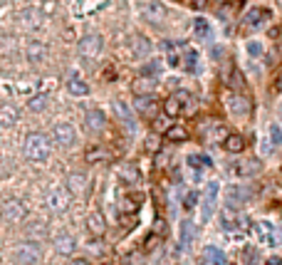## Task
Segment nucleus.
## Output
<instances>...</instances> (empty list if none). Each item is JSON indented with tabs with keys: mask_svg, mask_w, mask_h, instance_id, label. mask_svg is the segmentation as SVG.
I'll return each mask as SVG.
<instances>
[{
	"mask_svg": "<svg viewBox=\"0 0 282 265\" xmlns=\"http://www.w3.org/2000/svg\"><path fill=\"white\" fill-rule=\"evenodd\" d=\"M23 152H25V159L32 161V164H45L50 159V152H52V141L45 137L43 131H30L25 137V144H23Z\"/></svg>",
	"mask_w": 282,
	"mask_h": 265,
	"instance_id": "1",
	"label": "nucleus"
},
{
	"mask_svg": "<svg viewBox=\"0 0 282 265\" xmlns=\"http://www.w3.org/2000/svg\"><path fill=\"white\" fill-rule=\"evenodd\" d=\"M15 258V265H35L40 258H43V248H40V243H35V240H25V243H20L13 253Z\"/></svg>",
	"mask_w": 282,
	"mask_h": 265,
	"instance_id": "2",
	"label": "nucleus"
},
{
	"mask_svg": "<svg viewBox=\"0 0 282 265\" xmlns=\"http://www.w3.org/2000/svg\"><path fill=\"white\" fill-rule=\"evenodd\" d=\"M226 104H228V109H230V114L238 117V119H250V114H253V102L243 92H230Z\"/></svg>",
	"mask_w": 282,
	"mask_h": 265,
	"instance_id": "3",
	"label": "nucleus"
},
{
	"mask_svg": "<svg viewBox=\"0 0 282 265\" xmlns=\"http://www.w3.org/2000/svg\"><path fill=\"white\" fill-rule=\"evenodd\" d=\"M0 218L8 221V223H23L28 218V206L17 198H8L0 209Z\"/></svg>",
	"mask_w": 282,
	"mask_h": 265,
	"instance_id": "4",
	"label": "nucleus"
},
{
	"mask_svg": "<svg viewBox=\"0 0 282 265\" xmlns=\"http://www.w3.org/2000/svg\"><path fill=\"white\" fill-rule=\"evenodd\" d=\"M141 17L146 20V23H151V25H158L161 20H166V15H169V8L161 3V0H144V5L139 8Z\"/></svg>",
	"mask_w": 282,
	"mask_h": 265,
	"instance_id": "5",
	"label": "nucleus"
},
{
	"mask_svg": "<svg viewBox=\"0 0 282 265\" xmlns=\"http://www.w3.org/2000/svg\"><path fill=\"white\" fill-rule=\"evenodd\" d=\"M215 206H218V183L211 181L206 186V194L200 198V223L211 221L213 213H215Z\"/></svg>",
	"mask_w": 282,
	"mask_h": 265,
	"instance_id": "6",
	"label": "nucleus"
},
{
	"mask_svg": "<svg viewBox=\"0 0 282 265\" xmlns=\"http://www.w3.org/2000/svg\"><path fill=\"white\" fill-rule=\"evenodd\" d=\"M52 141H55L59 149H70L72 144L77 141V131L70 122H57L52 126Z\"/></svg>",
	"mask_w": 282,
	"mask_h": 265,
	"instance_id": "7",
	"label": "nucleus"
},
{
	"mask_svg": "<svg viewBox=\"0 0 282 265\" xmlns=\"http://www.w3.org/2000/svg\"><path fill=\"white\" fill-rule=\"evenodd\" d=\"M102 50H104V40H102V35H97V32H89V35H85L79 40V55L85 57V60H97L102 55Z\"/></svg>",
	"mask_w": 282,
	"mask_h": 265,
	"instance_id": "8",
	"label": "nucleus"
},
{
	"mask_svg": "<svg viewBox=\"0 0 282 265\" xmlns=\"http://www.w3.org/2000/svg\"><path fill=\"white\" fill-rule=\"evenodd\" d=\"M70 201H72V194L67 188H62V186H57L52 188L50 194H47V209L52 211V213H65V211L70 209Z\"/></svg>",
	"mask_w": 282,
	"mask_h": 265,
	"instance_id": "9",
	"label": "nucleus"
},
{
	"mask_svg": "<svg viewBox=\"0 0 282 265\" xmlns=\"http://www.w3.org/2000/svg\"><path fill=\"white\" fill-rule=\"evenodd\" d=\"M134 109H136V114H141L144 119H156L161 104L154 99V94H141V97L134 99Z\"/></svg>",
	"mask_w": 282,
	"mask_h": 265,
	"instance_id": "10",
	"label": "nucleus"
},
{
	"mask_svg": "<svg viewBox=\"0 0 282 265\" xmlns=\"http://www.w3.org/2000/svg\"><path fill=\"white\" fill-rule=\"evenodd\" d=\"M220 223H223L226 231H240V228H248L250 221H248L245 216H240L238 211H233L228 206L226 211H220Z\"/></svg>",
	"mask_w": 282,
	"mask_h": 265,
	"instance_id": "11",
	"label": "nucleus"
},
{
	"mask_svg": "<svg viewBox=\"0 0 282 265\" xmlns=\"http://www.w3.org/2000/svg\"><path fill=\"white\" fill-rule=\"evenodd\" d=\"M200 137H203L206 141H223L228 137V129L220 124V122L208 119V122L200 124Z\"/></svg>",
	"mask_w": 282,
	"mask_h": 265,
	"instance_id": "12",
	"label": "nucleus"
},
{
	"mask_svg": "<svg viewBox=\"0 0 282 265\" xmlns=\"http://www.w3.org/2000/svg\"><path fill=\"white\" fill-rule=\"evenodd\" d=\"M43 20H45V15L40 8H23V10H20V23H23V28L37 30L43 25Z\"/></svg>",
	"mask_w": 282,
	"mask_h": 265,
	"instance_id": "13",
	"label": "nucleus"
},
{
	"mask_svg": "<svg viewBox=\"0 0 282 265\" xmlns=\"http://www.w3.org/2000/svg\"><path fill=\"white\" fill-rule=\"evenodd\" d=\"M226 198H228V206H230V209H238V206L250 201V188H248V186H230Z\"/></svg>",
	"mask_w": 282,
	"mask_h": 265,
	"instance_id": "14",
	"label": "nucleus"
},
{
	"mask_svg": "<svg viewBox=\"0 0 282 265\" xmlns=\"http://www.w3.org/2000/svg\"><path fill=\"white\" fill-rule=\"evenodd\" d=\"M260 168H263V164H260L257 159H243V161H238V164L233 166V174L240 176V179H250L255 174H260Z\"/></svg>",
	"mask_w": 282,
	"mask_h": 265,
	"instance_id": "15",
	"label": "nucleus"
},
{
	"mask_svg": "<svg viewBox=\"0 0 282 265\" xmlns=\"http://www.w3.org/2000/svg\"><path fill=\"white\" fill-rule=\"evenodd\" d=\"M25 57H28V62H32V65L45 62L47 60V45L43 40H30L28 47H25Z\"/></svg>",
	"mask_w": 282,
	"mask_h": 265,
	"instance_id": "16",
	"label": "nucleus"
},
{
	"mask_svg": "<svg viewBox=\"0 0 282 265\" xmlns=\"http://www.w3.org/2000/svg\"><path fill=\"white\" fill-rule=\"evenodd\" d=\"M116 176H119V181L127 183V186H134V183L141 181V171L136 164H122L116 168Z\"/></svg>",
	"mask_w": 282,
	"mask_h": 265,
	"instance_id": "17",
	"label": "nucleus"
},
{
	"mask_svg": "<svg viewBox=\"0 0 282 265\" xmlns=\"http://www.w3.org/2000/svg\"><path fill=\"white\" fill-rule=\"evenodd\" d=\"M85 126H87V131L99 134V131L107 126V117H104V112H102V109H89L87 117H85Z\"/></svg>",
	"mask_w": 282,
	"mask_h": 265,
	"instance_id": "18",
	"label": "nucleus"
},
{
	"mask_svg": "<svg viewBox=\"0 0 282 265\" xmlns=\"http://www.w3.org/2000/svg\"><path fill=\"white\" fill-rule=\"evenodd\" d=\"M87 231L94 238H102L107 233V221H104V216H102L99 211H92V213L87 216Z\"/></svg>",
	"mask_w": 282,
	"mask_h": 265,
	"instance_id": "19",
	"label": "nucleus"
},
{
	"mask_svg": "<svg viewBox=\"0 0 282 265\" xmlns=\"http://www.w3.org/2000/svg\"><path fill=\"white\" fill-rule=\"evenodd\" d=\"M65 188L70 191L72 196H79L87 191V176L82 171H72L70 176H67V183H65Z\"/></svg>",
	"mask_w": 282,
	"mask_h": 265,
	"instance_id": "20",
	"label": "nucleus"
},
{
	"mask_svg": "<svg viewBox=\"0 0 282 265\" xmlns=\"http://www.w3.org/2000/svg\"><path fill=\"white\" fill-rule=\"evenodd\" d=\"M52 245H55V251L59 253V255H72V253L77 251V240H74L70 233H59V236H55Z\"/></svg>",
	"mask_w": 282,
	"mask_h": 265,
	"instance_id": "21",
	"label": "nucleus"
},
{
	"mask_svg": "<svg viewBox=\"0 0 282 265\" xmlns=\"http://www.w3.org/2000/svg\"><path fill=\"white\" fill-rule=\"evenodd\" d=\"M200 265H228L226 253L218 251L215 245H206L203 255H200Z\"/></svg>",
	"mask_w": 282,
	"mask_h": 265,
	"instance_id": "22",
	"label": "nucleus"
},
{
	"mask_svg": "<svg viewBox=\"0 0 282 265\" xmlns=\"http://www.w3.org/2000/svg\"><path fill=\"white\" fill-rule=\"evenodd\" d=\"M188 129L186 126H181V124H171L166 131H164V139L166 141H171V144H184V141H188Z\"/></svg>",
	"mask_w": 282,
	"mask_h": 265,
	"instance_id": "23",
	"label": "nucleus"
},
{
	"mask_svg": "<svg viewBox=\"0 0 282 265\" xmlns=\"http://www.w3.org/2000/svg\"><path fill=\"white\" fill-rule=\"evenodd\" d=\"M114 109H116L119 119L124 122V126H127L129 131H134V129H136V117H134V112L129 109L127 102H116V104H114Z\"/></svg>",
	"mask_w": 282,
	"mask_h": 265,
	"instance_id": "24",
	"label": "nucleus"
},
{
	"mask_svg": "<svg viewBox=\"0 0 282 265\" xmlns=\"http://www.w3.org/2000/svg\"><path fill=\"white\" fill-rule=\"evenodd\" d=\"M17 109H15L13 104H0V126L3 129H10V126L17 124Z\"/></svg>",
	"mask_w": 282,
	"mask_h": 265,
	"instance_id": "25",
	"label": "nucleus"
},
{
	"mask_svg": "<svg viewBox=\"0 0 282 265\" xmlns=\"http://www.w3.org/2000/svg\"><path fill=\"white\" fill-rule=\"evenodd\" d=\"M131 89H134V94L136 97H141V94H154V89H156V82L151 80V77H136L134 80V84H131Z\"/></svg>",
	"mask_w": 282,
	"mask_h": 265,
	"instance_id": "26",
	"label": "nucleus"
},
{
	"mask_svg": "<svg viewBox=\"0 0 282 265\" xmlns=\"http://www.w3.org/2000/svg\"><path fill=\"white\" fill-rule=\"evenodd\" d=\"M67 89H70V94H74V97H87L89 94V84L79 74H72L70 80H67Z\"/></svg>",
	"mask_w": 282,
	"mask_h": 265,
	"instance_id": "27",
	"label": "nucleus"
},
{
	"mask_svg": "<svg viewBox=\"0 0 282 265\" xmlns=\"http://www.w3.org/2000/svg\"><path fill=\"white\" fill-rule=\"evenodd\" d=\"M223 149H226L228 154L245 152V137H243V134H228L226 139H223Z\"/></svg>",
	"mask_w": 282,
	"mask_h": 265,
	"instance_id": "28",
	"label": "nucleus"
},
{
	"mask_svg": "<svg viewBox=\"0 0 282 265\" xmlns=\"http://www.w3.org/2000/svg\"><path fill=\"white\" fill-rule=\"evenodd\" d=\"M263 20H270V10H265V8H253L250 13L243 17V23H245L248 28H257Z\"/></svg>",
	"mask_w": 282,
	"mask_h": 265,
	"instance_id": "29",
	"label": "nucleus"
},
{
	"mask_svg": "<svg viewBox=\"0 0 282 265\" xmlns=\"http://www.w3.org/2000/svg\"><path fill=\"white\" fill-rule=\"evenodd\" d=\"M131 52L136 57H149V52H151V42L146 40L144 35H131Z\"/></svg>",
	"mask_w": 282,
	"mask_h": 265,
	"instance_id": "30",
	"label": "nucleus"
},
{
	"mask_svg": "<svg viewBox=\"0 0 282 265\" xmlns=\"http://www.w3.org/2000/svg\"><path fill=\"white\" fill-rule=\"evenodd\" d=\"M181 65L188 72H198V55L196 50H191L188 45H181Z\"/></svg>",
	"mask_w": 282,
	"mask_h": 265,
	"instance_id": "31",
	"label": "nucleus"
},
{
	"mask_svg": "<svg viewBox=\"0 0 282 265\" xmlns=\"http://www.w3.org/2000/svg\"><path fill=\"white\" fill-rule=\"evenodd\" d=\"M164 52H166V62L171 67H181V45L164 42Z\"/></svg>",
	"mask_w": 282,
	"mask_h": 265,
	"instance_id": "32",
	"label": "nucleus"
},
{
	"mask_svg": "<svg viewBox=\"0 0 282 265\" xmlns=\"http://www.w3.org/2000/svg\"><path fill=\"white\" fill-rule=\"evenodd\" d=\"M109 159V152L104 146H89L85 152V161L87 164H97V161H107Z\"/></svg>",
	"mask_w": 282,
	"mask_h": 265,
	"instance_id": "33",
	"label": "nucleus"
},
{
	"mask_svg": "<svg viewBox=\"0 0 282 265\" xmlns=\"http://www.w3.org/2000/svg\"><path fill=\"white\" fill-rule=\"evenodd\" d=\"M141 206V198L139 196H122V201H119V209L122 213H129V216H134Z\"/></svg>",
	"mask_w": 282,
	"mask_h": 265,
	"instance_id": "34",
	"label": "nucleus"
},
{
	"mask_svg": "<svg viewBox=\"0 0 282 265\" xmlns=\"http://www.w3.org/2000/svg\"><path fill=\"white\" fill-rule=\"evenodd\" d=\"M161 109H164V114H166V117H171V119H173V117H178V114L184 112V107H181V102H178V99L173 97V94L164 99V104H161Z\"/></svg>",
	"mask_w": 282,
	"mask_h": 265,
	"instance_id": "35",
	"label": "nucleus"
},
{
	"mask_svg": "<svg viewBox=\"0 0 282 265\" xmlns=\"http://www.w3.org/2000/svg\"><path fill=\"white\" fill-rule=\"evenodd\" d=\"M193 32H196V37H200V40H211V23L206 17H196L193 20Z\"/></svg>",
	"mask_w": 282,
	"mask_h": 265,
	"instance_id": "36",
	"label": "nucleus"
},
{
	"mask_svg": "<svg viewBox=\"0 0 282 265\" xmlns=\"http://www.w3.org/2000/svg\"><path fill=\"white\" fill-rule=\"evenodd\" d=\"M191 240H193V223L191 221H184L181 223V248H188L191 245Z\"/></svg>",
	"mask_w": 282,
	"mask_h": 265,
	"instance_id": "37",
	"label": "nucleus"
},
{
	"mask_svg": "<svg viewBox=\"0 0 282 265\" xmlns=\"http://www.w3.org/2000/svg\"><path fill=\"white\" fill-rule=\"evenodd\" d=\"M144 149L149 154H158L161 152V137H158V134H149V137L144 139Z\"/></svg>",
	"mask_w": 282,
	"mask_h": 265,
	"instance_id": "38",
	"label": "nucleus"
},
{
	"mask_svg": "<svg viewBox=\"0 0 282 265\" xmlns=\"http://www.w3.org/2000/svg\"><path fill=\"white\" fill-rule=\"evenodd\" d=\"M188 164L193 168H206V166H211V159L206 154H191L188 156Z\"/></svg>",
	"mask_w": 282,
	"mask_h": 265,
	"instance_id": "39",
	"label": "nucleus"
},
{
	"mask_svg": "<svg viewBox=\"0 0 282 265\" xmlns=\"http://www.w3.org/2000/svg\"><path fill=\"white\" fill-rule=\"evenodd\" d=\"M28 107L32 109V112H43V109H47V94H37V97H32L28 102Z\"/></svg>",
	"mask_w": 282,
	"mask_h": 265,
	"instance_id": "40",
	"label": "nucleus"
},
{
	"mask_svg": "<svg viewBox=\"0 0 282 265\" xmlns=\"http://www.w3.org/2000/svg\"><path fill=\"white\" fill-rule=\"evenodd\" d=\"M156 72H161V60H154V62H149V65L141 67V74H144V77H151Z\"/></svg>",
	"mask_w": 282,
	"mask_h": 265,
	"instance_id": "41",
	"label": "nucleus"
},
{
	"mask_svg": "<svg viewBox=\"0 0 282 265\" xmlns=\"http://www.w3.org/2000/svg\"><path fill=\"white\" fill-rule=\"evenodd\" d=\"M270 141L275 146H282V129L280 124H270Z\"/></svg>",
	"mask_w": 282,
	"mask_h": 265,
	"instance_id": "42",
	"label": "nucleus"
},
{
	"mask_svg": "<svg viewBox=\"0 0 282 265\" xmlns=\"http://www.w3.org/2000/svg\"><path fill=\"white\" fill-rule=\"evenodd\" d=\"M169 156H171V154L166 152V149H161V152L156 154V166H158V168H166V166H169Z\"/></svg>",
	"mask_w": 282,
	"mask_h": 265,
	"instance_id": "43",
	"label": "nucleus"
},
{
	"mask_svg": "<svg viewBox=\"0 0 282 265\" xmlns=\"http://www.w3.org/2000/svg\"><path fill=\"white\" fill-rule=\"evenodd\" d=\"M248 52H250V57H260L263 55V45L257 40H250L248 42Z\"/></svg>",
	"mask_w": 282,
	"mask_h": 265,
	"instance_id": "44",
	"label": "nucleus"
},
{
	"mask_svg": "<svg viewBox=\"0 0 282 265\" xmlns=\"http://www.w3.org/2000/svg\"><path fill=\"white\" fill-rule=\"evenodd\" d=\"M158 240H161V233H151V236L146 238V243H144V251H154Z\"/></svg>",
	"mask_w": 282,
	"mask_h": 265,
	"instance_id": "45",
	"label": "nucleus"
},
{
	"mask_svg": "<svg viewBox=\"0 0 282 265\" xmlns=\"http://www.w3.org/2000/svg\"><path fill=\"white\" fill-rule=\"evenodd\" d=\"M40 10H43V15H52L57 10V3H55V0H43Z\"/></svg>",
	"mask_w": 282,
	"mask_h": 265,
	"instance_id": "46",
	"label": "nucleus"
},
{
	"mask_svg": "<svg viewBox=\"0 0 282 265\" xmlns=\"http://www.w3.org/2000/svg\"><path fill=\"white\" fill-rule=\"evenodd\" d=\"M243 255H245V265H253L255 263V251H253V248H245Z\"/></svg>",
	"mask_w": 282,
	"mask_h": 265,
	"instance_id": "47",
	"label": "nucleus"
},
{
	"mask_svg": "<svg viewBox=\"0 0 282 265\" xmlns=\"http://www.w3.org/2000/svg\"><path fill=\"white\" fill-rule=\"evenodd\" d=\"M196 198H198L196 194H188V196H186V209H193V206H196Z\"/></svg>",
	"mask_w": 282,
	"mask_h": 265,
	"instance_id": "48",
	"label": "nucleus"
},
{
	"mask_svg": "<svg viewBox=\"0 0 282 265\" xmlns=\"http://www.w3.org/2000/svg\"><path fill=\"white\" fill-rule=\"evenodd\" d=\"M191 5H193L196 10H203V8L208 5V0H191Z\"/></svg>",
	"mask_w": 282,
	"mask_h": 265,
	"instance_id": "49",
	"label": "nucleus"
},
{
	"mask_svg": "<svg viewBox=\"0 0 282 265\" xmlns=\"http://www.w3.org/2000/svg\"><path fill=\"white\" fill-rule=\"evenodd\" d=\"M67 265H92V263H89L87 258H72V260H70Z\"/></svg>",
	"mask_w": 282,
	"mask_h": 265,
	"instance_id": "50",
	"label": "nucleus"
},
{
	"mask_svg": "<svg viewBox=\"0 0 282 265\" xmlns=\"http://www.w3.org/2000/svg\"><path fill=\"white\" fill-rule=\"evenodd\" d=\"M268 265H282V258L280 255H272V258H268Z\"/></svg>",
	"mask_w": 282,
	"mask_h": 265,
	"instance_id": "51",
	"label": "nucleus"
},
{
	"mask_svg": "<svg viewBox=\"0 0 282 265\" xmlns=\"http://www.w3.org/2000/svg\"><path fill=\"white\" fill-rule=\"evenodd\" d=\"M218 3H223V5H228V3H233V0H218Z\"/></svg>",
	"mask_w": 282,
	"mask_h": 265,
	"instance_id": "52",
	"label": "nucleus"
},
{
	"mask_svg": "<svg viewBox=\"0 0 282 265\" xmlns=\"http://www.w3.org/2000/svg\"><path fill=\"white\" fill-rule=\"evenodd\" d=\"M102 265H112V263H102Z\"/></svg>",
	"mask_w": 282,
	"mask_h": 265,
	"instance_id": "53",
	"label": "nucleus"
}]
</instances>
